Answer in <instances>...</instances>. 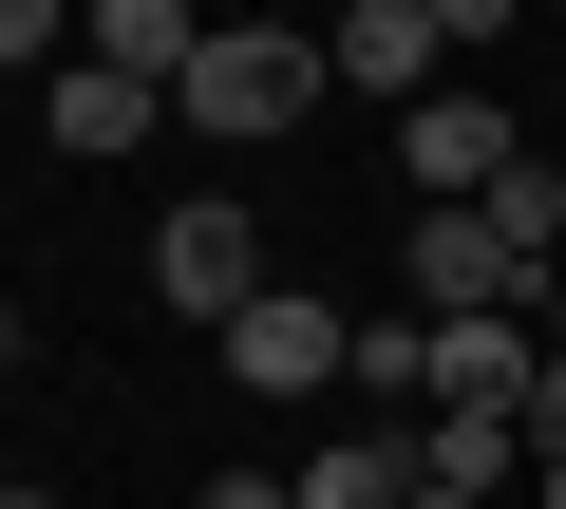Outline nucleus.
Returning a JSON list of instances; mask_svg holds the SVG:
<instances>
[{
	"mask_svg": "<svg viewBox=\"0 0 566 509\" xmlns=\"http://www.w3.org/2000/svg\"><path fill=\"white\" fill-rule=\"evenodd\" d=\"M39 114H57V151H76V170H114V151H151V132H170V95H151V76H95V57H57V95H39Z\"/></svg>",
	"mask_w": 566,
	"mask_h": 509,
	"instance_id": "obj_7",
	"label": "nucleus"
},
{
	"mask_svg": "<svg viewBox=\"0 0 566 509\" xmlns=\"http://www.w3.org/2000/svg\"><path fill=\"white\" fill-rule=\"evenodd\" d=\"M76 57H95V76H151V95H189L208 20H189V0H95V20H76Z\"/></svg>",
	"mask_w": 566,
	"mask_h": 509,
	"instance_id": "obj_8",
	"label": "nucleus"
},
{
	"mask_svg": "<svg viewBox=\"0 0 566 509\" xmlns=\"http://www.w3.org/2000/svg\"><path fill=\"white\" fill-rule=\"evenodd\" d=\"M208 509H303V490H283V471H208Z\"/></svg>",
	"mask_w": 566,
	"mask_h": 509,
	"instance_id": "obj_13",
	"label": "nucleus"
},
{
	"mask_svg": "<svg viewBox=\"0 0 566 509\" xmlns=\"http://www.w3.org/2000/svg\"><path fill=\"white\" fill-rule=\"evenodd\" d=\"M491 226H510V265H528V284H566V170H547V151L491 189Z\"/></svg>",
	"mask_w": 566,
	"mask_h": 509,
	"instance_id": "obj_10",
	"label": "nucleus"
},
{
	"mask_svg": "<svg viewBox=\"0 0 566 509\" xmlns=\"http://www.w3.org/2000/svg\"><path fill=\"white\" fill-rule=\"evenodd\" d=\"M547 359H566V284H547Z\"/></svg>",
	"mask_w": 566,
	"mask_h": 509,
	"instance_id": "obj_15",
	"label": "nucleus"
},
{
	"mask_svg": "<svg viewBox=\"0 0 566 509\" xmlns=\"http://www.w3.org/2000/svg\"><path fill=\"white\" fill-rule=\"evenodd\" d=\"M416 509H453V490H416Z\"/></svg>",
	"mask_w": 566,
	"mask_h": 509,
	"instance_id": "obj_18",
	"label": "nucleus"
},
{
	"mask_svg": "<svg viewBox=\"0 0 566 509\" xmlns=\"http://www.w3.org/2000/svg\"><path fill=\"white\" fill-rule=\"evenodd\" d=\"M264 284H283V265H264V208H227V189H208V208H170V226H151V303H170V321H208V340H227Z\"/></svg>",
	"mask_w": 566,
	"mask_h": 509,
	"instance_id": "obj_2",
	"label": "nucleus"
},
{
	"mask_svg": "<svg viewBox=\"0 0 566 509\" xmlns=\"http://www.w3.org/2000/svg\"><path fill=\"white\" fill-rule=\"evenodd\" d=\"M283 490H303V509H416V434H340V453H303V471H283Z\"/></svg>",
	"mask_w": 566,
	"mask_h": 509,
	"instance_id": "obj_9",
	"label": "nucleus"
},
{
	"mask_svg": "<svg viewBox=\"0 0 566 509\" xmlns=\"http://www.w3.org/2000/svg\"><path fill=\"white\" fill-rule=\"evenodd\" d=\"M227 378H245V396H340V378H359V321H340L322 284H264V303L227 321Z\"/></svg>",
	"mask_w": 566,
	"mask_h": 509,
	"instance_id": "obj_5",
	"label": "nucleus"
},
{
	"mask_svg": "<svg viewBox=\"0 0 566 509\" xmlns=\"http://www.w3.org/2000/svg\"><path fill=\"white\" fill-rule=\"evenodd\" d=\"M0 509H20V453H0Z\"/></svg>",
	"mask_w": 566,
	"mask_h": 509,
	"instance_id": "obj_17",
	"label": "nucleus"
},
{
	"mask_svg": "<svg viewBox=\"0 0 566 509\" xmlns=\"http://www.w3.org/2000/svg\"><path fill=\"white\" fill-rule=\"evenodd\" d=\"M397 170H416V208H491V189L528 170V132H510V114H491V95L453 76L434 114H397Z\"/></svg>",
	"mask_w": 566,
	"mask_h": 509,
	"instance_id": "obj_6",
	"label": "nucleus"
},
{
	"mask_svg": "<svg viewBox=\"0 0 566 509\" xmlns=\"http://www.w3.org/2000/svg\"><path fill=\"white\" fill-rule=\"evenodd\" d=\"M39 57H76V20L57 0H0V76H39Z\"/></svg>",
	"mask_w": 566,
	"mask_h": 509,
	"instance_id": "obj_11",
	"label": "nucleus"
},
{
	"mask_svg": "<svg viewBox=\"0 0 566 509\" xmlns=\"http://www.w3.org/2000/svg\"><path fill=\"white\" fill-rule=\"evenodd\" d=\"M0 378H20V303H0Z\"/></svg>",
	"mask_w": 566,
	"mask_h": 509,
	"instance_id": "obj_14",
	"label": "nucleus"
},
{
	"mask_svg": "<svg viewBox=\"0 0 566 509\" xmlns=\"http://www.w3.org/2000/svg\"><path fill=\"white\" fill-rule=\"evenodd\" d=\"M322 57H340V95H378V114H434L453 95V0H359V20H322Z\"/></svg>",
	"mask_w": 566,
	"mask_h": 509,
	"instance_id": "obj_4",
	"label": "nucleus"
},
{
	"mask_svg": "<svg viewBox=\"0 0 566 509\" xmlns=\"http://www.w3.org/2000/svg\"><path fill=\"white\" fill-rule=\"evenodd\" d=\"M528 509H566V471H528Z\"/></svg>",
	"mask_w": 566,
	"mask_h": 509,
	"instance_id": "obj_16",
	"label": "nucleus"
},
{
	"mask_svg": "<svg viewBox=\"0 0 566 509\" xmlns=\"http://www.w3.org/2000/svg\"><path fill=\"white\" fill-rule=\"evenodd\" d=\"M322 95H340V57H322L303 20H208V57H189V95H170V114H189L208 151H264V132H303Z\"/></svg>",
	"mask_w": 566,
	"mask_h": 509,
	"instance_id": "obj_1",
	"label": "nucleus"
},
{
	"mask_svg": "<svg viewBox=\"0 0 566 509\" xmlns=\"http://www.w3.org/2000/svg\"><path fill=\"white\" fill-rule=\"evenodd\" d=\"M397 284H416V321H528V303H547L491 208H416V226H397Z\"/></svg>",
	"mask_w": 566,
	"mask_h": 509,
	"instance_id": "obj_3",
	"label": "nucleus"
},
{
	"mask_svg": "<svg viewBox=\"0 0 566 509\" xmlns=\"http://www.w3.org/2000/svg\"><path fill=\"white\" fill-rule=\"evenodd\" d=\"M528 471H566V359L528 378Z\"/></svg>",
	"mask_w": 566,
	"mask_h": 509,
	"instance_id": "obj_12",
	"label": "nucleus"
}]
</instances>
